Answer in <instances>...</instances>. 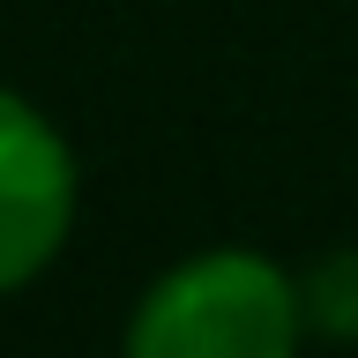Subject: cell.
<instances>
[{
	"label": "cell",
	"mask_w": 358,
	"mask_h": 358,
	"mask_svg": "<svg viewBox=\"0 0 358 358\" xmlns=\"http://www.w3.org/2000/svg\"><path fill=\"white\" fill-rule=\"evenodd\" d=\"M299 329L306 306L284 268L246 246H217L150 284L127 329V358H291Z\"/></svg>",
	"instance_id": "obj_1"
},
{
	"label": "cell",
	"mask_w": 358,
	"mask_h": 358,
	"mask_svg": "<svg viewBox=\"0 0 358 358\" xmlns=\"http://www.w3.org/2000/svg\"><path fill=\"white\" fill-rule=\"evenodd\" d=\"M75 217V157L45 112L0 90V291L30 284L67 239Z\"/></svg>",
	"instance_id": "obj_2"
},
{
	"label": "cell",
	"mask_w": 358,
	"mask_h": 358,
	"mask_svg": "<svg viewBox=\"0 0 358 358\" xmlns=\"http://www.w3.org/2000/svg\"><path fill=\"white\" fill-rule=\"evenodd\" d=\"M299 306L321 336H358V254H336V262L313 268V284L299 291Z\"/></svg>",
	"instance_id": "obj_3"
}]
</instances>
